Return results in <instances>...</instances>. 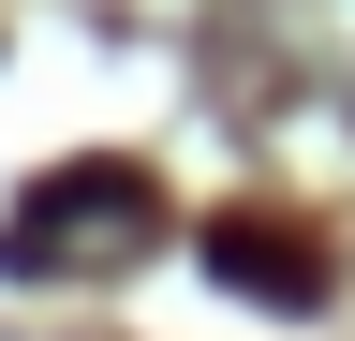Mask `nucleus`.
I'll return each mask as SVG.
<instances>
[{
    "instance_id": "obj_1",
    "label": "nucleus",
    "mask_w": 355,
    "mask_h": 341,
    "mask_svg": "<svg viewBox=\"0 0 355 341\" xmlns=\"http://www.w3.org/2000/svg\"><path fill=\"white\" fill-rule=\"evenodd\" d=\"M119 223H148V178H133V163H60V178H30V208H15V267H60V252L119 238Z\"/></svg>"
},
{
    "instance_id": "obj_2",
    "label": "nucleus",
    "mask_w": 355,
    "mask_h": 341,
    "mask_svg": "<svg viewBox=\"0 0 355 341\" xmlns=\"http://www.w3.org/2000/svg\"><path fill=\"white\" fill-rule=\"evenodd\" d=\"M207 267H222V282H266V297H326V252L252 238V223H222V238H207Z\"/></svg>"
}]
</instances>
